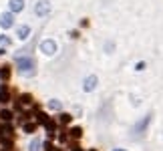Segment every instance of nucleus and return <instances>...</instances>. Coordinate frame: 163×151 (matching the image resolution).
I'll list each match as a JSON object with an SVG mask.
<instances>
[{
	"label": "nucleus",
	"mask_w": 163,
	"mask_h": 151,
	"mask_svg": "<svg viewBox=\"0 0 163 151\" xmlns=\"http://www.w3.org/2000/svg\"><path fill=\"white\" fill-rule=\"evenodd\" d=\"M39 145H40L39 141H32L30 143V151H39Z\"/></svg>",
	"instance_id": "obj_16"
},
{
	"label": "nucleus",
	"mask_w": 163,
	"mask_h": 151,
	"mask_svg": "<svg viewBox=\"0 0 163 151\" xmlns=\"http://www.w3.org/2000/svg\"><path fill=\"white\" fill-rule=\"evenodd\" d=\"M72 151H81V149H79V147H77V149H72Z\"/></svg>",
	"instance_id": "obj_20"
},
{
	"label": "nucleus",
	"mask_w": 163,
	"mask_h": 151,
	"mask_svg": "<svg viewBox=\"0 0 163 151\" xmlns=\"http://www.w3.org/2000/svg\"><path fill=\"white\" fill-rule=\"evenodd\" d=\"M71 133H72V137H81V133H83V131H81V127H75Z\"/></svg>",
	"instance_id": "obj_15"
},
{
	"label": "nucleus",
	"mask_w": 163,
	"mask_h": 151,
	"mask_svg": "<svg viewBox=\"0 0 163 151\" xmlns=\"http://www.w3.org/2000/svg\"><path fill=\"white\" fill-rule=\"evenodd\" d=\"M48 107H50V109H61V103H58V101H50V103H48Z\"/></svg>",
	"instance_id": "obj_14"
},
{
	"label": "nucleus",
	"mask_w": 163,
	"mask_h": 151,
	"mask_svg": "<svg viewBox=\"0 0 163 151\" xmlns=\"http://www.w3.org/2000/svg\"><path fill=\"white\" fill-rule=\"evenodd\" d=\"M34 129H36V125H34V123H26V125H24V131H26V133H32Z\"/></svg>",
	"instance_id": "obj_11"
},
{
	"label": "nucleus",
	"mask_w": 163,
	"mask_h": 151,
	"mask_svg": "<svg viewBox=\"0 0 163 151\" xmlns=\"http://www.w3.org/2000/svg\"><path fill=\"white\" fill-rule=\"evenodd\" d=\"M8 99H10L8 91H6V87H2V89H0V101H2V103H8Z\"/></svg>",
	"instance_id": "obj_8"
},
{
	"label": "nucleus",
	"mask_w": 163,
	"mask_h": 151,
	"mask_svg": "<svg viewBox=\"0 0 163 151\" xmlns=\"http://www.w3.org/2000/svg\"><path fill=\"white\" fill-rule=\"evenodd\" d=\"M0 77L6 81V79L10 77V68H8V67H2V71H0Z\"/></svg>",
	"instance_id": "obj_10"
},
{
	"label": "nucleus",
	"mask_w": 163,
	"mask_h": 151,
	"mask_svg": "<svg viewBox=\"0 0 163 151\" xmlns=\"http://www.w3.org/2000/svg\"><path fill=\"white\" fill-rule=\"evenodd\" d=\"M95 87H97V77H95V75L87 77L85 79V91H93Z\"/></svg>",
	"instance_id": "obj_5"
},
{
	"label": "nucleus",
	"mask_w": 163,
	"mask_h": 151,
	"mask_svg": "<svg viewBox=\"0 0 163 151\" xmlns=\"http://www.w3.org/2000/svg\"><path fill=\"white\" fill-rule=\"evenodd\" d=\"M40 50H43L44 54H54V53H57V44H54L53 40H43Z\"/></svg>",
	"instance_id": "obj_2"
},
{
	"label": "nucleus",
	"mask_w": 163,
	"mask_h": 151,
	"mask_svg": "<svg viewBox=\"0 0 163 151\" xmlns=\"http://www.w3.org/2000/svg\"><path fill=\"white\" fill-rule=\"evenodd\" d=\"M16 63H18V68H20L22 75H32L34 68H36V63H34L32 57H22V59H18Z\"/></svg>",
	"instance_id": "obj_1"
},
{
	"label": "nucleus",
	"mask_w": 163,
	"mask_h": 151,
	"mask_svg": "<svg viewBox=\"0 0 163 151\" xmlns=\"http://www.w3.org/2000/svg\"><path fill=\"white\" fill-rule=\"evenodd\" d=\"M12 14H10V12H6V14H2L0 16V26H2V28H8V26H12Z\"/></svg>",
	"instance_id": "obj_4"
},
{
	"label": "nucleus",
	"mask_w": 163,
	"mask_h": 151,
	"mask_svg": "<svg viewBox=\"0 0 163 151\" xmlns=\"http://www.w3.org/2000/svg\"><path fill=\"white\" fill-rule=\"evenodd\" d=\"M93 151H95V149H93Z\"/></svg>",
	"instance_id": "obj_22"
},
{
	"label": "nucleus",
	"mask_w": 163,
	"mask_h": 151,
	"mask_svg": "<svg viewBox=\"0 0 163 151\" xmlns=\"http://www.w3.org/2000/svg\"><path fill=\"white\" fill-rule=\"evenodd\" d=\"M48 8H50V6H48V2H46V0H40L39 4H36V8H34V12H36L39 16H44V14L48 12Z\"/></svg>",
	"instance_id": "obj_3"
},
{
	"label": "nucleus",
	"mask_w": 163,
	"mask_h": 151,
	"mask_svg": "<svg viewBox=\"0 0 163 151\" xmlns=\"http://www.w3.org/2000/svg\"><path fill=\"white\" fill-rule=\"evenodd\" d=\"M22 103H30V95H22Z\"/></svg>",
	"instance_id": "obj_18"
},
{
	"label": "nucleus",
	"mask_w": 163,
	"mask_h": 151,
	"mask_svg": "<svg viewBox=\"0 0 163 151\" xmlns=\"http://www.w3.org/2000/svg\"><path fill=\"white\" fill-rule=\"evenodd\" d=\"M24 8V0H10V10L12 12H20Z\"/></svg>",
	"instance_id": "obj_6"
},
{
	"label": "nucleus",
	"mask_w": 163,
	"mask_h": 151,
	"mask_svg": "<svg viewBox=\"0 0 163 151\" xmlns=\"http://www.w3.org/2000/svg\"><path fill=\"white\" fill-rule=\"evenodd\" d=\"M0 117L4 119V121H8V119L12 117V113H10V111H0Z\"/></svg>",
	"instance_id": "obj_12"
},
{
	"label": "nucleus",
	"mask_w": 163,
	"mask_h": 151,
	"mask_svg": "<svg viewBox=\"0 0 163 151\" xmlns=\"http://www.w3.org/2000/svg\"><path fill=\"white\" fill-rule=\"evenodd\" d=\"M61 121L62 123H69V121H71V115H61Z\"/></svg>",
	"instance_id": "obj_17"
},
{
	"label": "nucleus",
	"mask_w": 163,
	"mask_h": 151,
	"mask_svg": "<svg viewBox=\"0 0 163 151\" xmlns=\"http://www.w3.org/2000/svg\"><path fill=\"white\" fill-rule=\"evenodd\" d=\"M28 34H30V28H28V26H20V28H18V39H26Z\"/></svg>",
	"instance_id": "obj_7"
},
{
	"label": "nucleus",
	"mask_w": 163,
	"mask_h": 151,
	"mask_svg": "<svg viewBox=\"0 0 163 151\" xmlns=\"http://www.w3.org/2000/svg\"><path fill=\"white\" fill-rule=\"evenodd\" d=\"M149 121H151V117H149V115H147V117H145V119H143V121H141V123H139V125L135 127V129H137V131H143L145 127H147V125H149Z\"/></svg>",
	"instance_id": "obj_9"
},
{
	"label": "nucleus",
	"mask_w": 163,
	"mask_h": 151,
	"mask_svg": "<svg viewBox=\"0 0 163 151\" xmlns=\"http://www.w3.org/2000/svg\"><path fill=\"white\" fill-rule=\"evenodd\" d=\"M0 42H2V44H8V39H6V36H0Z\"/></svg>",
	"instance_id": "obj_19"
},
{
	"label": "nucleus",
	"mask_w": 163,
	"mask_h": 151,
	"mask_svg": "<svg viewBox=\"0 0 163 151\" xmlns=\"http://www.w3.org/2000/svg\"><path fill=\"white\" fill-rule=\"evenodd\" d=\"M44 125H46L48 131H54V127H57V125H54V121H48V119H46V123H44Z\"/></svg>",
	"instance_id": "obj_13"
},
{
	"label": "nucleus",
	"mask_w": 163,
	"mask_h": 151,
	"mask_svg": "<svg viewBox=\"0 0 163 151\" xmlns=\"http://www.w3.org/2000/svg\"><path fill=\"white\" fill-rule=\"evenodd\" d=\"M115 151H125V149H115Z\"/></svg>",
	"instance_id": "obj_21"
}]
</instances>
